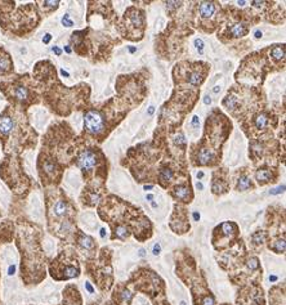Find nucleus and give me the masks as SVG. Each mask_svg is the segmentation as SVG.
Wrapping results in <instances>:
<instances>
[{
  "label": "nucleus",
  "mask_w": 286,
  "mask_h": 305,
  "mask_svg": "<svg viewBox=\"0 0 286 305\" xmlns=\"http://www.w3.org/2000/svg\"><path fill=\"white\" fill-rule=\"evenodd\" d=\"M173 197H175L177 200L182 201V202H190V200L192 198V194H191L190 183L188 184H181L178 186L175 190L172 192Z\"/></svg>",
  "instance_id": "nucleus-12"
},
{
  "label": "nucleus",
  "mask_w": 286,
  "mask_h": 305,
  "mask_svg": "<svg viewBox=\"0 0 286 305\" xmlns=\"http://www.w3.org/2000/svg\"><path fill=\"white\" fill-rule=\"evenodd\" d=\"M24 120L25 117H20V112L14 107H7L0 113V142L3 143L4 149L9 146L12 138H17V134H29L31 128L24 129V125L20 126Z\"/></svg>",
  "instance_id": "nucleus-2"
},
{
  "label": "nucleus",
  "mask_w": 286,
  "mask_h": 305,
  "mask_svg": "<svg viewBox=\"0 0 286 305\" xmlns=\"http://www.w3.org/2000/svg\"><path fill=\"white\" fill-rule=\"evenodd\" d=\"M195 45H196V49L199 51V53L202 55L204 53V41L201 40V39H196L195 40Z\"/></svg>",
  "instance_id": "nucleus-26"
},
{
  "label": "nucleus",
  "mask_w": 286,
  "mask_h": 305,
  "mask_svg": "<svg viewBox=\"0 0 286 305\" xmlns=\"http://www.w3.org/2000/svg\"><path fill=\"white\" fill-rule=\"evenodd\" d=\"M86 290H88V291L90 292V294H93V292H94V290H93V287H92V286H90V283H89V282H86Z\"/></svg>",
  "instance_id": "nucleus-34"
},
{
  "label": "nucleus",
  "mask_w": 286,
  "mask_h": 305,
  "mask_svg": "<svg viewBox=\"0 0 286 305\" xmlns=\"http://www.w3.org/2000/svg\"><path fill=\"white\" fill-rule=\"evenodd\" d=\"M196 188H198V190H202L204 187H202V184L199 183V182H198V183H196Z\"/></svg>",
  "instance_id": "nucleus-41"
},
{
  "label": "nucleus",
  "mask_w": 286,
  "mask_h": 305,
  "mask_svg": "<svg viewBox=\"0 0 286 305\" xmlns=\"http://www.w3.org/2000/svg\"><path fill=\"white\" fill-rule=\"evenodd\" d=\"M269 281H271V282H276L277 281V277H276V276H272V277H269Z\"/></svg>",
  "instance_id": "nucleus-40"
},
{
  "label": "nucleus",
  "mask_w": 286,
  "mask_h": 305,
  "mask_svg": "<svg viewBox=\"0 0 286 305\" xmlns=\"http://www.w3.org/2000/svg\"><path fill=\"white\" fill-rule=\"evenodd\" d=\"M202 80H204V76H202L199 71L190 72V75L187 76L188 84L194 85V86H199V85L202 83Z\"/></svg>",
  "instance_id": "nucleus-20"
},
{
  "label": "nucleus",
  "mask_w": 286,
  "mask_h": 305,
  "mask_svg": "<svg viewBox=\"0 0 286 305\" xmlns=\"http://www.w3.org/2000/svg\"><path fill=\"white\" fill-rule=\"evenodd\" d=\"M0 90L7 95L13 106H20L21 109H28L29 106L38 103V94L31 86L29 75L17 76L13 80L4 82L0 84Z\"/></svg>",
  "instance_id": "nucleus-1"
},
{
  "label": "nucleus",
  "mask_w": 286,
  "mask_h": 305,
  "mask_svg": "<svg viewBox=\"0 0 286 305\" xmlns=\"http://www.w3.org/2000/svg\"><path fill=\"white\" fill-rule=\"evenodd\" d=\"M256 178L258 180V183L263 186V184L268 183V182L272 180V174H271L269 170H258L256 174Z\"/></svg>",
  "instance_id": "nucleus-18"
},
{
  "label": "nucleus",
  "mask_w": 286,
  "mask_h": 305,
  "mask_svg": "<svg viewBox=\"0 0 286 305\" xmlns=\"http://www.w3.org/2000/svg\"><path fill=\"white\" fill-rule=\"evenodd\" d=\"M215 12L214 3H209V1H204L200 4V14L202 18H210Z\"/></svg>",
  "instance_id": "nucleus-16"
},
{
  "label": "nucleus",
  "mask_w": 286,
  "mask_h": 305,
  "mask_svg": "<svg viewBox=\"0 0 286 305\" xmlns=\"http://www.w3.org/2000/svg\"><path fill=\"white\" fill-rule=\"evenodd\" d=\"M151 188H152V186H146V187H144V190H151Z\"/></svg>",
  "instance_id": "nucleus-50"
},
{
  "label": "nucleus",
  "mask_w": 286,
  "mask_h": 305,
  "mask_svg": "<svg viewBox=\"0 0 286 305\" xmlns=\"http://www.w3.org/2000/svg\"><path fill=\"white\" fill-rule=\"evenodd\" d=\"M13 72V63L10 55L1 45H0V76Z\"/></svg>",
  "instance_id": "nucleus-11"
},
{
  "label": "nucleus",
  "mask_w": 286,
  "mask_h": 305,
  "mask_svg": "<svg viewBox=\"0 0 286 305\" xmlns=\"http://www.w3.org/2000/svg\"><path fill=\"white\" fill-rule=\"evenodd\" d=\"M248 26L242 22H237V24L232 25L231 28H229V35L231 37H242L248 34Z\"/></svg>",
  "instance_id": "nucleus-15"
},
{
  "label": "nucleus",
  "mask_w": 286,
  "mask_h": 305,
  "mask_svg": "<svg viewBox=\"0 0 286 305\" xmlns=\"http://www.w3.org/2000/svg\"><path fill=\"white\" fill-rule=\"evenodd\" d=\"M160 251H161L160 245L156 244V245H155V246H153V254H155V255H159V254H160Z\"/></svg>",
  "instance_id": "nucleus-30"
},
{
  "label": "nucleus",
  "mask_w": 286,
  "mask_h": 305,
  "mask_svg": "<svg viewBox=\"0 0 286 305\" xmlns=\"http://www.w3.org/2000/svg\"><path fill=\"white\" fill-rule=\"evenodd\" d=\"M284 190H285V186H280V187H277V188H275V190L269 191V194H283Z\"/></svg>",
  "instance_id": "nucleus-29"
},
{
  "label": "nucleus",
  "mask_w": 286,
  "mask_h": 305,
  "mask_svg": "<svg viewBox=\"0 0 286 305\" xmlns=\"http://www.w3.org/2000/svg\"><path fill=\"white\" fill-rule=\"evenodd\" d=\"M62 25L66 26V28H71L72 25H74V22L70 20V16H68V14H65V17L62 18Z\"/></svg>",
  "instance_id": "nucleus-27"
},
{
  "label": "nucleus",
  "mask_w": 286,
  "mask_h": 305,
  "mask_svg": "<svg viewBox=\"0 0 286 305\" xmlns=\"http://www.w3.org/2000/svg\"><path fill=\"white\" fill-rule=\"evenodd\" d=\"M51 39H52V35L51 34H47L44 36V39H43V43H44V44H48V43L51 41Z\"/></svg>",
  "instance_id": "nucleus-32"
},
{
  "label": "nucleus",
  "mask_w": 286,
  "mask_h": 305,
  "mask_svg": "<svg viewBox=\"0 0 286 305\" xmlns=\"http://www.w3.org/2000/svg\"><path fill=\"white\" fill-rule=\"evenodd\" d=\"M98 164V157H97V152H94L93 149H83L80 151L76 157V165L80 167L84 176H88L92 173L94 167Z\"/></svg>",
  "instance_id": "nucleus-8"
},
{
  "label": "nucleus",
  "mask_w": 286,
  "mask_h": 305,
  "mask_svg": "<svg viewBox=\"0 0 286 305\" xmlns=\"http://www.w3.org/2000/svg\"><path fill=\"white\" fill-rule=\"evenodd\" d=\"M266 240V234L263 231H257L252 234V242L254 245H262Z\"/></svg>",
  "instance_id": "nucleus-23"
},
{
  "label": "nucleus",
  "mask_w": 286,
  "mask_h": 305,
  "mask_svg": "<svg viewBox=\"0 0 286 305\" xmlns=\"http://www.w3.org/2000/svg\"><path fill=\"white\" fill-rule=\"evenodd\" d=\"M194 218H195V221H199V219H200V214L194 213Z\"/></svg>",
  "instance_id": "nucleus-39"
},
{
  "label": "nucleus",
  "mask_w": 286,
  "mask_h": 305,
  "mask_svg": "<svg viewBox=\"0 0 286 305\" xmlns=\"http://www.w3.org/2000/svg\"><path fill=\"white\" fill-rule=\"evenodd\" d=\"M133 296L134 294L128 288V286H119L114 291L113 300L116 305H130Z\"/></svg>",
  "instance_id": "nucleus-10"
},
{
  "label": "nucleus",
  "mask_w": 286,
  "mask_h": 305,
  "mask_svg": "<svg viewBox=\"0 0 286 305\" xmlns=\"http://www.w3.org/2000/svg\"><path fill=\"white\" fill-rule=\"evenodd\" d=\"M61 74H62V75H63V76H67V78H68V74H67V72H66V71H65V70H62V71H61Z\"/></svg>",
  "instance_id": "nucleus-47"
},
{
  "label": "nucleus",
  "mask_w": 286,
  "mask_h": 305,
  "mask_svg": "<svg viewBox=\"0 0 286 305\" xmlns=\"http://www.w3.org/2000/svg\"><path fill=\"white\" fill-rule=\"evenodd\" d=\"M136 51H137L136 48H133V47H130V48H129V52H130V53H134V52H136Z\"/></svg>",
  "instance_id": "nucleus-46"
},
{
  "label": "nucleus",
  "mask_w": 286,
  "mask_h": 305,
  "mask_svg": "<svg viewBox=\"0 0 286 305\" xmlns=\"http://www.w3.org/2000/svg\"><path fill=\"white\" fill-rule=\"evenodd\" d=\"M38 169L40 174L41 182L44 186L48 184H57L61 179L62 167L56 157H53L51 153H47L45 151L40 153L38 161Z\"/></svg>",
  "instance_id": "nucleus-3"
},
{
  "label": "nucleus",
  "mask_w": 286,
  "mask_h": 305,
  "mask_svg": "<svg viewBox=\"0 0 286 305\" xmlns=\"http://www.w3.org/2000/svg\"><path fill=\"white\" fill-rule=\"evenodd\" d=\"M204 102H205V105H210V103H211V98H210V97H209V95H206V97H205V98H204Z\"/></svg>",
  "instance_id": "nucleus-35"
},
{
  "label": "nucleus",
  "mask_w": 286,
  "mask_h": 305,
  "mask_svg": "<svg viewBox=\"0 0 286 305\" xmlns=\"http://www.w3.org/2000/svg\"><path fill=\"white\" fill-rule=\"evenodd\" d=\"M271 55H272L273 59H276V61H281L284 58H285V47L284 45H276V47L272 48V51H271Z\"/></svg>",
  "instance_id": "nucleus-21"
},
{
  "label": "nucleus",
  "mask_w": 286,
  "mask_h": 305,
  "mask_svg": "<svg viewBox=\"0 0 286 305\" xmlns=\"http://www.w3.org/2000/svg\"><path fill=\"white\" fill-rule=\"evenodd\" d=\"M65 49H66V52H67V53H71V49H70V47H66Z\"/></svg>",
  "instance_id": "nucleus-49"
},
{
  "label": "nucleus",
  "mask_w": 286,
  "mask_h": 305,
  "mask_svg": "<svg viewBox=\"0 0 286 305\" xmlns=\"http://www.w3.org/2000/svg\"><path fill=\"white\" fill-rule=\"evenodd\" d=\"M105 229H101V237L102 238H105V236H106V233H105Z\"/></svg>",
  "instance_id": "nucleus-45"
},
{
  "label": "nucleus",
  "mask_w": 286,
  "mask_h": 305,
  "mask_svg": "<svg viewBox=\"0 0 286 305\" xmlns=\"http://www.w3.org/2000/svg\"><path fill=\"white\" fill-rule=\"evenodd\" d=\"M14 271H16V267H14V265H10L9 267V275L10 276L14 275Z\"/></svg>",
  "instance_id": "nucleus-36"
},
{
  "label": "nucleus",
  "mask_w": 286,
  "mask_h": 305,
  "mask_svg": "<svg viewBox=\"0 0 286 305\" xmlns=\"http://www.w3.org/2000/svg\"><path fill=\"white\" fill-rule=\"evenodd\" d=\"M76 242L79 244V246H82L83 249H86V250H93L95 248V241L93 240L90 236H86V234L82 233V232H79V236L76 238Z\"/></svg>",
  "instance_id": "nucleus-14"
},
{
  "label": "nucleus",
  "mask_w": 286,
  "mask_h": 305,
  "mask_svg": "<svg viewBox=\"0 0 286 305\" xmlns=\"http://www.w3.org/2000/svg\"><path fill=\"white\" fill-rule=\"evenodd\" d=\"M269 304L285 305V291H284V287L281 288L280 286H275L269 291Z\"/></svg>",
  "instance_id": "nucleus-13"
},
{
  "label": "nucleus",
  "mask_w": 286,
  "mask_h": 305,
  "mask_svg": "<svg viewBox=\"0 0 286 305\" xmlns=\"http://www.w3.org/2000/svg\"><path fill=\"white\" fill-rule=\"evenodd\" d=\"M159 178H160L161 183H163V182H171V180L173 179V170L168 169V167L160 170V175H159Z\"/></svg>",
  "instance_id": "nucleus-24"
},
{
  "label": "nucleus",
  "mask_w": 286,
  "mask_h": 305,
  "mask_svg": "<svg viewBox=\"0 0 286 305\" xmlns=\"http://www.w3.org/2000/svg\"><path fill=\"white\" fill-rule=\"evenodd\" d=\"M41 8L45 10V12H48V9H49V12H52V10H55L57 9L58 5H59V1H41Z\"/></svg>",
  "instance_id": "nucleus-25"
},
{
  "label": "nucleus",
  "mask_w": 286,
  "mask_h": 305,
  "mask_svg": "<svg viewBox=\"0 0 286 305\" xmlns=\"http://www.w3.org/2000/svg\"><path fill=\"white\" fill-rule=\"evenodd\" d=\"M179 5H181V3H178V1H168L167 9H177V8H179Z\"/></svg>",
  "instance_id": "nucleus-28"
},
{
  "label": "nucleus",
  "mask_w": 286,
  "mask_h": 305,
  "mask_svg": "<svg viewBox=\"0 0 286 305\" xmlns=\"http://www.w3.org/2000/svg\"><path fill=\"white\" fill-rule=\"evenodd\" d=\"M252 180L250 178H248L246 175H242L240 176V179L237 182V190L238 191H246L249 188H252Z\"/></svg>",
  "instance_id": "nucleus-22"
},
{
  "label": "nucleus",
  "mask_w": 286,
  "mask_h": 305,
  "mask_svg": "<svg viewBox=\"0 0 286 305\" xmlns=\"http://www.w3.org/2000/svg\"><path fill=\"white\" fill-rule=\"evenodd\" d=\"M238 305H264V295L262 287L258 283H253L250 287H244L238 292Z\"/></svg>",
  "instance_id": "nucleus-6"
},
{
  "label": "nucleus",
  "mask_w": 286,
  "mask_h": 305,
  "mask_svg": "<svg viewBox=\"0 0 286 305\" xmlns=\"http://www.w3.org/2000/svg\"><path fill=\"white\" fill-rule=\"evenodd\" d=\"M140 255L141 256H144V250H143V249H141L140 250Z\"/></svg>",
  "instance_id": "nucleus-48"
},
{
  "label": "nucleus",
  "mask_w": 286,
  "mask_h": 305,
  "mask_svg": "<svg viewBox=\"0 0 286 305\" xmlns=\"http://www.w3.org/2000/svg\"><path fill=\"white\" fill-rule=\"evenodd\" d=\"M268 121H269L268 115H267V113H260V115H258L256 119H254V126H256L257 129L262 130L264 129V128H267Z\"/></svg>",
  "instance_id": "nucleus-19"
},
{
  "label": "nucleus",
  "mask_w": 286,
  "mask_h": 305,
  "mask_svg": "<svg viewBox=\"0 0 286 305\" xmlns=\"http://www.w3.org/2000/svg\"><path fill=\"white\" fill-rule=\"evenodd\" d=\"M147 200H148V201H152V200H153V196H152V194H147Z\"/></svg>",
  "instance_id": "nucleus-44"
},
{
  "label": "nucleus",
  "mask_w": 286,
  "mask_h": 305,
  "mask_svg": "<svg viewBox=\"0 0 286 305\" xmlns=\"http://www.w3.org/2000/svg\"><path fill=\"white\" fill-rule=\"evenodd\" d=\"M222 305H229V304H227V303H225V304H222Z\"/></svg>",
  "instance_id": "nucleus-51"
},
{
  "label": "nucleus",
  "mask_w": 286,
  "mask_h": 305,
  "mask_svg": "<svg viewBox=\"0 0 286 305\" xmlns=\"http://www.w3.org/2000/svg\"><path fill=\"white\" fill-rule=\"evenodd\" d=\"M84 129L93 136H101L106 130L105 117L97 110H88L84 115Z\"/></svg>",
  "instance_id": "nucleus-7"
},
{
  "label": "nucleus",
  "mask_w": 286,
  "mask_h": 305,
  "mask_svg": "<svg viewBox=\"0 0 286 305\" xmlns=\"http://www.w3.org/2000/svg\"><path fill=\"white\" fill-rule=\"evenodd\" d=\"M80 273L78 260H74L65 252H62L51 264V275L57 281H65L78 277Z\"/></svg>",
  "instance_id": "nucleus-4"
},
{
  "label": "nucleus",
  "mask_w": 286,
  "mask_h": 305,
  "mask_svg": "<svg viewBox=\"0 0 286 305\" xmlns=\"http://www.w3.org/2000/svg\"><path fill=\"white\" fill-rule=\"evenodd\" d=\"M52 51L55 52V53L58 55V57H59V55H62V51H61V49H59V48H58V47H53V48H52Z\"/></svg>",
  "instance_id": "nucleus-31"
},
{
  "label": "nucleus",
  "mask_w": 286,
  "mask_h": 305,
  "mask_svg": "<svg viewBox=\"0 0 286 305\" xmlns=\"http://www.w3.org/2000/svg\"><path fill=\"white\" fill-rule=\"evenodd\" d=\"M202 176H204V173H202V171H200V173H198V179H201Z\"/></svg>",
  "instance_id": "nucleus-43"
},
{
  "label": "nucleus",
  "mask_w": 286,
  "mask_h": 305,
  "mask_svg": "<svg viewBox=\"0 0 286 305\" xmlns=\"http://www.w3.org/2000/svg\"><path fill=\"white\" fill-rule=\"evenodd\" d=\"M192 125L196 128V126H199V117L198 116H194V119H192Z\"/></svg>",
  "instance_id": "nucleus-33"
},
{
  "label": "nucleus",
  "mask_w": 286,
  "mask_h": 305,
  "mask_svg": "<svg viewBox=\"0 0 286 305\" xmlns=\"http://www.w3.org/2000/svg\"><path fill=\"white\" fill-rule=\"evenodd\" d=\"M153 112H155V107H153V106H151L150 109H148V115H152Z\"/></svg>",
  "instance_id": "nucleus-38"
},
{
  "label": "nucleus",
  "mask_w": 286,
  "mask_h": 305,
  "mask_svg": "<svg viewBox=\"0 0 286 305\" xmlns=\"http://www.w3.org/2000/svg\"><path fill=\"white\" fill-rule=\"evenodd\" d=\"M269 249L276 254H284L285 252V237H279L276 241H272V244H269Z\"/></svg>",
  "instance_id": "nucleus-17"
},
{
  "label": "nucleus",
  "mask_w": 286,
  "mask_h": 305,
  "mask_svg": "<svg viewBox=\"0 0 286 305\" xmlns=\"http://www.w3.org/2000/svg\"><path fill=\"white\" fill-rule=\"evenodd\" d=\"M238 234V228L235 223L232 222H225L222 223L219 227L214 229V234H213V244L214 246L219 242V246H217V250L222 251L227 246H231L233 244V241L236 240Z\"/></svg>",
  "instance_id": "nucleus-5"
},
{
  "label": "nucleus",
  "mask_w": 286,
  "mask_h": 305,
  "mask_svg": "<svg viewBox=\"0 0 286 305\" xmlns=\"http://www.w3.org/2000/svg\"><path fill=\"white\" fill-rule=\"evenodd\" d=\"M70 205L65 198H56L55 201L48 203V217H55L56 219L65 218L68 215Z\"/></svg>",
  "instance_id": "nucleus-9"
},
{
  "label": "nucleus",
  "mask_w": 286,
  "mask_h": 305,
  "mask_svg": "<svg viewBox=\"0 0 286 305\" xmlns=\"http://www.w3.org/2000/svg\"><path fill=\"white\" fill-rule=\"evenodd\" d=\"M262 31H256V37L257 39H260L262 37Z\"/></svg>",
  "instance_id": "nucleus-37"
},
{
  "label": "nucleus",
  "mask_w": 286,
  "mask_h": 305,
  "mask_svg": "<svg viewBox=\"0 0 286 305\" xmlns=\"http://www.w3.org/2000/svg\"><path fill=\"white\" fill-rule=\"evenodd\" d=\"M219 90H221V88H219V86H215V88L213 89V92L214 93H219Z\"/></svg>",
  "instance_id": "nucleus-42"
}]
</instances>
